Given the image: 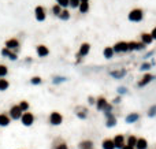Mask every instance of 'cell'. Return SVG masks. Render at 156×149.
Here are the masks:
<instances>
[{"label":"cell","instance_id":"25","mask_svg":"<svg viewBox=\"0 0 156 149\" xmlns=\"http://www.w3.org/2000/svg\"><path fill=\"white\" fill-rule=\"evenodd\" d=\"M81 148H82V149H90V148H92V142H90V141L81 142Z\"/></svg>","mask_w":156,"mask_h":149},{"label":"cell","instance_id":"11","mask_svg":"<svg viewBox=\"0 0 156 149\" xmlns=\"http://www.w3.org/2000/svg\"><path fill=\"white\" fill-rule=\"evenodd\" d=\"M127 45H129V49H138V51L144 49V46H145L142 42H129Z\"/></svg>","mask_w":156,"mask_h":149},{"label":"cell","instance_id":"7","mask_svg":"<svg viewBox=\"0 0 156 149\" xmlns=\"http://www.w3.org/2000/svg\"><path fill=\"white\" fill-rule=\"evenodd\" d=\"M105 115H107V126H108V127H112V126H115V124H116V118H115V116L111 112L105 113Z\"/></svg>","mask_w":156,"mask_h":149},{"label":"cell","instance_id":"14","mask_svg":"<svg viewBox=\"0 0 156 149\" xmlns=\"http://www.w3.org/2000/svg\"><path fill=\"white\" fill-rule=\"evenodd\" d=\"M138 113H130V115H127L126 116V123H133V122H135V120H138Z\"/></svg>","mask_w":156,"mask_h":149},{"label":"cell","instance_id":"24","mask_svg":"<svg viewBox=\"0 0 156 149\" xmlns=\"http://www.w3.org/2000/svg\"><path fill=\"white\" fill-rule=\"evenodd\" d=\"M18 107L21 108V111L23 112V111H27V108H29V104H27V101H22V103L19 104Z\"/></svg>","mask_w":156,"mask_h":149},{"label":"cell","instance_id":"20","mask_svg":"<svg viewBox=\"0 0 156 149\" xmlns=\"http://www.w3.org/2000/svg\"><path fill=\"white\" fill-rule=\"evenodd\" d=\"M89 52V44H82L81 45V49H79V55H86Z\"/></svg>","mask_w":156,"mask_h":149},{"label":"cell","instance_id":"29","mask_svg":"<svg viewBox=\"0 0 156 149\" xmlns=\"http://www.w3.org/2000/svg\"><path fill=\"white\" fill-rule=\"evenodd\" d=\"M7 74V67L5 66H0V77H4Z\"/></svg>","mask_w":156,"mask_h":149},{"label":"cell","instance_id":"1","mask_svg":"<svg viewBox=\"0 0 156 149\" xmlns=\"http://www.w3.org/2000/svg\"><path fill=\"white\" fill-rule=\"evenodd\" d=\"M21 120H22V123H23V126H31L33 122H34V116L30 112H25V113H22Z\"/></svg>","mask_w":156,"mask_h":149},{"label":"cell","instance_id":"43","mask_svg":"<svg viewBox=\"0 0 156 149\" xmlns=\"http://www.w3.org/2000/svg\"><path fill=\"white\" fill-rule=\"evenodd\" d=\"M79 3H88V0H79Z\"/></svg>","mask_w":156,"mask_h":149},{"label":"cell","instance_id":"17","mask_svg":"<svg viewBox=\"0 0 156 149\" xmlns=\"http://www.w3.org/2000/svg\"><path fill=\"white\" fill-rule=\"evenodd\" d=\"M109 74H111V77H114V78H122V77H125L126 75V71L125 70H120V71H111Z\"/></svg>","mask_w":156,"mask_h":149},{"label":"cell","instance_id":"42","mask_svg":"<svg viewBox=\"0 0 156 149\" xmlns=\"http://www.w3.org/2000/svg\"><path fill=\"white\" fill-rule=\"evenodd\" d=\"M114 103H115V104L120 103V98H119V97H116V98H115V100H114Z\"/></svg>","mask_w":156,"mask_h":149},{"label":"cell","instance_id":"9","mask_svg":"<svg viewBox=\"0 0 156 149\" xmlns=\"http://www.w3.org/2000/svg\"><path fill=\"white\" fill-rule=\"evenodd\" d=\"M153 79V75H151V74H146V75H144V78H142V81H140L138 82V86H145L146 83H149Z\"/></svg>","mask_w":156,"mask_h":149},{"label":"cell","instance_id":"23","mask_svg":"<svg viewBox=\"0 0 156 149\" xmlns=\"http://www.w3.org/2000/svg\"><path fill=\"white\" fill-rule=\"evenodd\" d=\"M8 87V82L5 79H0V90H5Z\"/></svg>","mask_w":156,"mask_h":149},{"label":"cell","instance_id":"35","mask_svg":"<svg viewBox=\"0 0 156 149\" xmlns=\"http://www.w3.org/2000/svg\"><path fill=\"white\" fill-rule=\"evenodd\" d=\"M55 149H67V145H66V144H59Z\"/></svg>","mask_w":156,"mask_h":149},{"label":"cell","instance_id":"15","mask_svg":"<svg viewBox=\"0 0 156 149\" xmlns=\"http://www.w3.org/2000/svg\"><path fill=\"white\" fill-rule=\"evenodd\" d=\"M5 45H7V49H15V48H18V41L16 40H8V41L5 42Z\"/></svg>","mask_w":156,"mask_h":149},{"label":"cell","instance_id":"39","mask_svg":"<svg viewBox=\"0 0 156 149\" xmlns=\"http://www.w3.org/2000/svg\"><path fill=\"white\" fill-rule=\"evenodd\" d=\"M151 36H152V38H156V27L152 30V33H151Z\"/></svg>","mask_w":156,"mask_h":149},{"label":"cell","instance_id":"37","mask_svg":"<svg viewBox=\"0 0 156 149\" xmlns=\"http://www.w3.org/2000/svg\"><path fill=\"white\" fill-rule=\"evenodd\" d=\"M62 81H64V78H59V77H56V78H55V79H53V83L62 82Z\"/></svg>","mask_w":156,"mask_h":149},{"label":"cell","instance_id":"19","mask_svg":"<svg viewBox=\"0 0 156 149\" xmlns=\"http://www.w3.org/2000/svg\"><path fill=\"white\" fill-rule=\"evenodd\" d=\"M107 105V101H105V98L101 97L97 100V109H104V107Z\"/></svg>","mask_w":156,"mask_h":149},{"label":"cell","instance_id":"16","mask_svg":"<svg viewBox=\"0 0 156 149\" xmlns=\"http://www.w3.org/2000/svg\"><path fill=\"white\" fill-rule=\"evenodd\" d=\"M103 149H115L112 139H104L103 141Z\"/></svg>","mask_w":156,"mask_h":149},{"label":"cell","instance_id":"18","mask_svg":"<svg viewBox=\"0 0 156 149\" xmlns=\"http://www.w3.org/2000/svg\"><path fill=\"white\" fill-rule=\"evenodd\" d=\"M141 37H142V44H144V45H145V44H151L152 40H153L151 34H146V33H144Z\"/></svg>","mask_w":156,"mask_h":149},{"label":"cell","instance_id":"5","mask_svg":"<svg viewBox=\"0 0 156 149\" xmlns=\"http://www.w3.org/2000/svg\"><path fill=\"white\" fill-rule=\"evenodd\" d=\"M127 49H129V45H127L126 42H118V44H115V46L112 48L114 52H126Z\"/></svg>","mask_w":156,"mask_h":149},{"label":"cell","instance_id":"38","mask_svg":"<svg viewBox=\"0 0 156 149\" xmlns=\"http://www.w3.org/2000/svg\"><path fill=\"white\" fill-rule=\"evenodd\" d=\"M118 92H119L120 94H122V93H126V87H119V89H118Z\"/></svg>","mask_w":156,"mask_h":149},{"label":"cell","instance_id":"36","mask_svg":"<svg viewBox=\"0 0 156 149\" xmlns=\"http://www.w3.org/2000/svg\"><path fill=\"white\" fill-rule=\"evenodd\" d=\"M1 55H4V56H8V55H10V51H8V49L5 48V49H3V51H1Z\"/></svg>","mask_w":156,"mask_h":149},{"label":"cell","instance_id":"22","mask_svg":"<svg viewBox=\"0 0 156 149\" xmlns=\"http://www.w3.org/2000/svg\"><path fill=\"white\" fill-rule=\"evenodd\" d=\"M135 142H137V138H135L134 135H131V137H129V139H127V145H129V146H131V148H134V146H135Z\"/></svg>","mask_w":156,"mask_h":149},{"label":"cell","instance_id":"4","mask_svg":"<svg viewBox=\"0 0 156 149\" xmlns=\"http://www.w3.org/2000/svg\"><path fill=\"white\" fill-rule=\"evenodd\" d=\"M10 116L11 119H21L22 116V111H21V108L18 107V105H14V107H11L10 109Z\"/></svg>","mask_w":156,"mask_h":149},{"label":"cell","instance_id":"34","mask_svg":"<svg viewBox=\"0 0 156 149\" xmlns=\"http://www.w3.org/2000/svg\"><path fill=\"white\" fill-rule=\"evenodd\" d=\"M148 68H151V64H149V63H144V64L141 66V70H148Z\"/></svg>","mask_w":156,"mask_h":149},{"label":"cell","instance_id":"10","mask_svg":"<svg viewBox=\"0 0 156 149\" xmlns=\"http://www.w3.org/2000/svg\"><path fill=\"white\" fill-rule=\"evenodd\" d=\"M10 124V116H7L5 113H0V126H8Z\"/></svg>","mask_w":156,"mask_h":149},{"label":"cell","instance_id":"8","mask_svg":"<svg viewBox=\"0 0 156 149\" xmlns=\"http://www.w3.org/2000/svg\"><path fill=\"white\" fill-rule=\"evenodd\" d=\"M36 18L37 21H44L45 19V12L42 10V7H37L36 8Z\"/></svg>","mask_w":156,"mask_h":149},{"label":"cell","instance_id":"31","mask_svg":"<svg viewBox=\"0 0 156 149\" xmlns=\"http://www.w3.org/2000/svg\"><path fill=\"white\" fill-rule=\"evenodd\" d=\"M155 113H156V105H153V107L148 111V116H155Z\"/></svg>","mask_w":156,"mask_h":149},{"label":"cell","instance_id":"3","mask_svg":"<svg viewBox=\"0 0 156 149\" xmlns=\"http://www.w3.org/2000/svg\"><path fill=\"white\" fill-rule=\"evenodd\" d=\"M62 120H63V118H62V115H60L59 112H52L51 116H49V122H51L53 126L60 124V123H62Z\"/></svg>","mask_w":156,"mask_h":149},{"label":"cell","instance_id":"41","mask_svg":"<svg viewBox=\"0 0 156 149\" xmlns=\"http://www.w3.org/2000/svg\"><path fill=\"white\" fill-rule=\"evenodd\" d=\"M94 103V98L93 97H89V104H93Z\"/></svg>","mask_w":156,"mask_h":149},{"label":"cell","instance_id":"40","mask_svg":"<svg viewBox=\"0 0 156 149\" xmlns=\"http://www.w3.org/2000/svg\"><path fill=\"white\" fill-rule=\"evenodd\" d=\"M122 149H134V148H131V146H129V145H123V148Z\"/></svg>","mask_w":156,"mask_h":149},{"label":"cell","instance_id":"32","mask_svg":"<svg viewBox=\"0 0 156 149\" xmlns=\"http://www.w3.org/2000/svg\"><path fill=\"white\" fill-rule=\"evenodd\" d=\"M31 83H34V85H37V83H41V78H40V77L31 78Z\"/></svg>","mask_w":156,"mask_h":149},{"label":"cell","instance_id":"27","mask_svg":"<svg viewBox=\"0 0 156 149\" xmlns=\"http://www.w3.org/2000/svg\"><path fill=\"white\" fill-rule=\"evenodd\" d=\"M59 16H60V19H68L70 14H68V11H63V12L59 14Z\"/></svg>","mask_w":156,"mask_h":149},{"label":"cell","instance_id":"12","mask_svg":"<svg viewBox=\"0 0 156 149\" xmlns=\"http://www.w3.org/2000/svg\"><path fill=\"white\" fill-rule=\"evenodd\" d=\"M135 146H137V149H146V146H148V144H146V139L138 138V139H137V142H135Z\"/></svg>","mask_w":156,"mask_h":149},{"label":"cell","instance_id":"26","mask_svg":"<svg viewBox=\"0 0 156 149\" xmlns=\"http://www.w3.org/2000/svg\"><path fill=\"white\" fill-rule=\"evenodd\" d=\"M88 8H89L88 3H81V5H79V11H81V12H86Z\"/></svg>","mask_w":156,"mask_h":149},{"label":"cell","instance_id":"2","mask_svg":"<svg viewBox=\"0 0 156 149\" xmlns=\"http://www.w3.org/2000/svg\"><path fill=\"white\" fill-rule=\"evenodd\" d=\"M129 19L131 22H140L142 19V11L138 10V8L137 10H133L129 14Z\"/></svg>","mask_w":156,"mask_h":149},{"label":"cell","instance_id":"21","mask_svg":"<svg viewBox=\"0 0 156 149\" xmlns=\"http://www.w3.org/2000/svg\"><path fill=\"white\" fill-rule=\"evenodd\" d=\"M112 55H114V51H112V48H105V49H104V56L107 57V59L112 57Z\"/></svg>","mask_w":156,"mask_h":149},{"label":"cell","instance_id":"30","mask_svg":"<svg viewBox=\"0 0 156 149\" xmlns=\"http://www.w3.org/2000/svg\"><path fill=\"white\" fill-rule=\"evenodd\" d=\"M57 5H62V7H67V5H68V0H57Z\"/></svg>","mask_w":156,"mask_h":149},{"label":"cell","instance_id":"13","mask_svg":"<svg viewBox=\"0 0 156 149\" xmlns=\"http://www.w3.org/2000/svg\"><path fill=\"white\" fill-rule=\"evenodd\" d=\"M48 52H49V51H48L47 46H44V45L37 46V53H38V56H47Z\"/></svg>","mask_w":156,"mask_h":149},{"label":"cell","instance_id":"33","mask_svg":"<svg viewBox=\"0 0 156 149\" xmlns=\"http://www.w3.org/2000/svg\"><path fill=\"white\" fill-rule=\"evenodd\" d=\"M53 12H55L56 15H59V14H60V5H55V7H53Z\"/></svg>","mask_w":156,"mask_h":149},{"label":"cell","instance_id":"6","mask_svg":"<svg viewBox=\"0 0 156 149\" xmlns=\"http://www.w3.org/2000/svg\"><path fill=\"white\" fill-rule=\"evenodd\" d=\"M112 142H114V146L115 148H123V145H125V138H123V135H116L114 139H112Z\"/></svg>","mask_w":156,"mask_h":149},{"label":"cell","instance_id":"28","mask_svg":"<svg viewBox=\"0 0 156 149\" xmlns=\"http://www.w3.org/2000/svg\"><path fill=\"white\" fill-rule=\"evenodd\" d=\"M68 4L75 8V7H78V5H79V0H68Z\"/></svg>","mask_w":156,"mask_h":149}]
</instances>
